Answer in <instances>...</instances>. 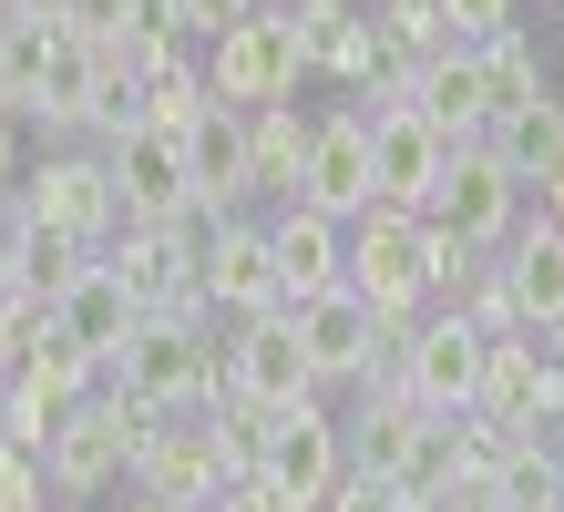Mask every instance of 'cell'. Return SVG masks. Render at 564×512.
<instances>
[{
	"label": "cell",
	"instance_id": "obj_14",
	"mask_svg": "<svg viewBox=\"0 0 564 512\" xmlns=\"http://www.w3.org/2000/svg\"><path fill=\"white\" fill-rule=\"evenodd\" d=\"M297 205L328 226L370 216V113H328L308 123V164H297Z\"/></svg>",
	"mask_w": 564,
	"mask_h": 512
},
{
	"label": "cell",
	"instance_id": "obj_30",
	"mask_svg": "<svg viewBox=\"0 0 564 512\" xmlns=\"http://www.w3.org/2000/svg\"><path fill=\"white\" fill-rule=\"evenodd\" d=\"M442 31L452 42H503V31H523V21H513V0H442Z\"/></svg>",
	"mask_w": 564,
	"mask_h": 512
},
{
	"label": "cell",
	"instance_id": "obj_18",
	"mask_svg": "<svg viewBox=\"0 0 564 512\" xmlns=\"http://www.w3.org/2000/svg\"><path fill=\"white\" fill-rule=\"evenodd\" d=\"M268 257H278V307H297V297H318V287H339V257H349V226H328V216H308V205H278V216H268Z\"/></svg>",
	"mask_w": 564,
	"mask_h": 512
},
{
	"label": "cell",
	"instance_id": "obj_7",
	"mask_svg": "<svg viewBox=\"0 0 564 512\" xmlns=\"http://www.w3.org/2000/svg\"><path fill=\"white\" fill-rule=\"evenodd\" d=\"M21 216L52 226V236H73L83 257H104L113 236H123V205H113L104 154H42V164L21 175Z\"/></svg>",
	"mask_w": 564,
	"mask_h": 512
},
{
	"label": "cell",
	"instance_id": "obj_36",
	"mask_svg": "<svg viewBox=\"0 0 564 512\" xmlns=\"http://www.w3.org/2000/svg\"><path fill=\"white\" fill-rule=\"evenodd\" d=\"M11 185H21V133L0 123V195H11Z\"/></svg>",
	"mask_w": 564,
	"mask_h": 512
},
{
	"label": "cell",
	"instance_id": "obj_3",
	"mask_svg": "<svg viewBox=\"0 0 564 512\" xmlns=\"http://www.w3.org/2000/svg\"><path fill=\"white\" fill-rule=\"evenodd\" d=\"M339 287L370 307V318H421V297H431V226H421V216H390V205H370V216L349 226Z\"/></svg>",
	"mask_w": 564,
	"mask_h": 512
},
{
	"label": "cell",
	"instance_id": "obj_9",
	"mask_svg": "<svg viewBox=\"0 0 564 512\" xmlns=\"http://www.w3.org/2000/svg\"><path fill=\"white\" fill-rule=\"evenodd\" d=\"M134 492H144V502H164V512H206V502L226 492V461H216L206 410L144 421V440H134Z\"/></svg>",
	"mask_w": 564,
	"mask_h": 512
},
{
	"label": "cell",
	"instance_id": "obj_13",
	"mask_svg": "<svg viewBox=\"0 0 564 512\" xmlns=\"http://www.w3.org/2000/svg\"><path fill=\"white\" fill-rule=\"evenodd\" d=\"M431 421H462L473 410V390H482V328H462V318H411V338H401V369H390Z\"/></svg>",
	"mask_w": 564,
	"mask_h": 512
},
{
	"label": "cell",
	"instance_id": "obj_26",
	"mask_svg": "<svg viewBox=\"0 0 564 512\" xmlns=\"http://www.w3.org/2000/svg\"><path fill=\"white\" fill-rule=\"evenodd\" d=\"M93 102H104V73H93V52L62 31V52H52V73H42L31 123H52V133H93Z\"/></svg>",
	"mask_w": 564,
	"mask_h": 512
},
{
	"label": "cell",
	"instance_id": "obj_15",
	"mask_svg": "<svg viewBox=\"0 0 564 512\" xmlns=\"http://www.w3.org/2000/svg\"><path fill=\"white\" fill-rule=\"evenodd\" d=\"M473 421L492 431H554V369H544V338H482V390H473Z\"/></svg>",
	"mask_w": 564,
	"mask_h": 512
},
{
	"label": "cell",
	"instance_id": "obj_19",
	"mask_svg": "<svg viewBox=\"0 0 564 512\" xmlns=\"http://www.w3.org/2000/svg\"><path fill=\"white\" fill-rule=\"evenodd\" d=\"M503 297H513V328L523 338H554L564 328V236L534 216V226H523V236H503Z\"/></svg>",
	"mask_w": 564,
	"mask_h": 512
},
{
	"label": "cell",
	"instance_id": "obj_33",
	"mask_svg": "<svg viewBox=\"0 0 564 512\" xmlns=\"http://www.w3.org/2000/svg\"><path fill=\"white\" fill-rule=\"evenodd\" d=\"M523 185H534V216H544V226L564 236V144H554V154H544V164H534Z\"/></svg>",
	"mask_w": 564,
	"mask_h": 512
},
{
	"label": "cell",
	"instance_id": "obj_16",
	"mask_svg": "<svg viewBox=\"0 0 564 512\" xmlns=\"http://www.w3.org/2000/svg\"><path fill=\"white\" fill-rule=\"evenodd\" d=\"M195 297H206V318H216V307H226V318H268V307H278V257H268V226L216 216L206 266H195Z\"/></svg>",
	"mask_w": 564,
	"mask_h": 512
},
{
	"label": "cell",
	"instance_id": "obj_23",
	"mask_svg": "<svg viewBox=\"0 0 564 512\" xmlns=\"http://www.w3.org/2000/svg\"><path fill=\"white\" fill-rule=\"evenodd\" d=\"M473 62H482V133H503V123H523V113H544V62H534V42L523 31H503V42H473Z\"/></svg>",
	"mask_w": 564,
	"mask_h": 512
},
{
	"label": "cell",
	"instance_id": "obj_21",
	"mask_svg": "<svg viewBox=\"0 0 564 512\" xmlns=\"http://www.w3.org/2000/svg\"><path fill=\"white\" fill-rule=\"evenodd\" d=\"M297 62L308 73H339L349 92H370V73H380V42H370V21L349 11V0H297Z\"/></svg>",
	"mask_w": 564,
	"mask_h": 512
},
{
	"label": "cell",
	"instance_id": "obj_28",
	"mask_svg": "<svg viewBox=\"0 0 564 512\" xmlns=\"http://www.w3.org/2000/svg\"><path fill=\"white\" fill-rule=\"evenodd\" d=\"M370 42L390 52V62H431L452 42L442 31V0H380V21H370Z\"/></svg>",
	"mask_w": 564,
	"mask_h": 512
},
{
	"label": "cell",
	"instance_id": "obj_4",
	"mask_svg": "<svg viewBox=\"0 0 564 512\" xmlns=\"http://www.w3.org/2000/svg\"><path fill=\"white\" fill-rule=\"evenodd\" d=\"M421 216L442 226L452 247H473V257H482V247H503V236L523 226V175L473 133V144H452V164H442V185H431Z\"/></svg>",
	"mask_w": 564,
	"mask_h": 512
},
{
	"label": "cell",
	"instance_id": "obj_10",
	"mask_svg": "<svg viewBox=\"0 0 564 512\" xmlns=\"http://www.w3.org/2000/svg\"><path fill=\"white\" fill-rule=\"evenodd\" d=\"M216 380L226 400H247V410H297V400H318L308 380V359H297V338H288V307H268V318H237V338L216 349Z\"/></svg>",
	"mask_w": 564,
	"mask_h": 512
},
{
	"label": "cell",
	"instance_id": "obj_11",
	"mask_svg": "<svg viewBox=\"0 0 564 512\" xmlns=\"http://www.w3.org/2000/svg\"><path fill=\"white\" fill-rule=\"evenodd\" d=\"M442 164H452V144H442L431 113H411V102H380V113H370V205L421 216L431 185H442Z\"/></svg>",
	"mask_w": 564,
	"mask_h": 512
},
{
	"label": "cell",
	"instance_id": "obj_24",
	"mask_svg": "<svg viewBox=\"0 0 564 512\" xmlns=\"http://www.w3.org/2000/svg\"><path fill=\"white\" fill-rule=\"evenodd\" d=\"M297 164H308V113L297 102H257L247 113V195L297 205Z\"/></svg>",
	"mask_w": 564,
	"mask_h": 512
},
{
	"label": "cell",
	"instance_id": "obj_2",
	"mask_svg": "<svg viewBox=\"0 0 564 512\" xmlns=\"http://www.w3.org/2000/svg\"><path fill=\"white\" fill-rule=\"evenodd\" d=\"M288 338H297V359H308V380L339 390V380H380V369H401L411 318H370L349 287H318V297L288 307Z\"/></svg>",
	"mask_w": 564,
	"mask_h": 512
},
{
	"label": "cell",
	"instance_id": "obj_35",
	"mask_svg": "<svg viewBox=\"0 0 564 512\" xmlns=\"http://www.w3.org/2000/svg\"><path fill=\"white\" fill-rule=\"evenodd\" d=\"M206 512H288V502H278V492H268V482H226V492H216V502H206Z\"/></svg>",
	"mask_w": 564,
	"mask_h": 512
},
{
	"label": "cell",
	"instance_id": "obj_5",
	"mask_svg": "<svg viewBox=\"0 0 564 512\" xmlns=\"http://www.w3.org/2000/svg\"><path fill=\"white\" fill-rule=\"evenodd\" d=\"M134 440H144V421H134L113 390H93V400H73V410L52 421V440H42V482L73 492V502H93L113 471H134Z\"/></svg>",
	"mask_w": 564,
	"mask_h": 512
},
{
	"label": "cell",
	"instance_id": "obj_6",
	"mask_svg": "<svg viewBox=\"0 0 564 512\" xmlns=\"http://www.w3.org/2000/svg\"><path fill=\"white\" fill-rule=\"evenodd\" d=\"M297 83H308V62H297V31L278 11H257V21H237V31H216V42H206V92L226 102V113L297 102Z\"/></svg>",
	"mask_w": 564,
	"mask_h": 512
},
{
	"label": "cell",
	"instance_id": "obj_37",
	"mask_svg": "<svg viewBox=\"0 0 564 512\" xmlns=\"http://www.w3.org/2000/svg\"><path fill=\"white\" fill-rule=\"evenodd\" d=\"M21 297V287H11ZM11 297H0V380H11Z\"/></svg>",
	"mask_w": 564,
	"mask_h": 512
},
{
	"label": "cell",
	"instance_id": "obj_22",
	"mask_svg": "<svg viewBox=\"0 0 564 512\" xmlns=\"http://www.w3.org/2000/svg\"><path fill=\"white\" fill-rule=\"evenodd\" d=\"M411 113L442 123V144H473L482 133V62H473V42H442L411 73Z\"/></svg>",
	"mask_w": 564,
	"mask_h": 512
},
{
	"label": "cell",
	"instance_id": "obj_8",
	"mask_svg": "<svg viewBox=\"0 0 564 512\" xmlns=\"http://www.w3.org/2000/svg\"><path fill=\"white\" fill-rule=\"evenodd\" d=\"M257 482H268L288 512H318L328 492L349 482V440H339V421H328V400H297V410H278V421H268Z\"/></svg>",
	"mask_w": 564,
	"mask_h": 512
},
{
	"label": "cell",
	"instance_id": "obj_32",
	"mask_svg": "<svg viewBox=\"0 0 564 512\" xmlns=\"http://www.w3.org/2000/svg\"><path fill=\"white\" fill-rule=\"evenodd\" d=\"M318 512H421V502H401V492H390V482H359V471H349V482H339V492H328Z\"/></svg>",
	"mask_w": 564,
	"mask_h": 512
},
{
	"label": "cell",
	"instance_id": "obj_1",
	"mask_svg": "<svg viewBox=\"0 0 564 512\" xmlns=\"http://www.w3.org/2000/svg\"><path fill=\"white\" fill-rule=\"evenodd\" d=\"M104 390L134 410V421H175V410H216V349H206V318H144L134 349L104 369Z\"/></svg>",
	"mask_w": 564,
	"mask_h": 512
},
{
	"label": "cell",
	"instance_id": "obj_31",
	"mask_svg": "<svg viewBox=\"0 0 564 512\" xmlns=\"http://www.w3.org/2000/svg\"><path fill=\"white\" fill-rule=\"evenodd\" d=\"M257 11H268V0H185V31H195V42H216V31H237Z\"/></svg>",
	"mask_w": 564,
	"mask_h": 512
},
{
	"label": "cell",
	"instance_id": "obj_20",
	"mask_svg": "<svg viewBox=\"0 0 564 512\" xmlns=\"http://www.w3.org/2000/svg\"><path fill=\"white\" fill-rule=\"evenodd\" d=\"M185 185H195V216H237L247 205V113L206 102V123L185 133Z\"/></svg>",
	"mask_w": 564,
	"mask_h": 512
},
{
	"label": "cell",
	"instance_id": "obj_17",
	"mask_svg": "<svg viewBox=\"0 0 564 512\" xmlns=\"http://www.w3.org/2000/svg\"><path fill=\"white\" fill-rule=\"evenodd\" d=\"M134 328H144V307L123 297V277H113L104 257H93L83 277H73V287L52 297V338H62L73 359H93V369H113L123 349H134Z\"/></svg>",
	"mask_w": 564,
	"mask_h": 512
},
{
	"label": "cell",
	"instance_id": "obj_38",
	"mask_svg": "<svg viewBox=\"0 0 564 512\" xmlns=\"http://www.w3.org/2000/svg\"><path fill=\"white\" fill-rule=\"evenodd\" d=\"M21 11H31V21H62V11H73V0H21Z\"/></svg>",
	"mask_w": 564,
	"mask_h": 512
},
{
	"label": "cell",
	"instance_id": "obj_40",
	"mask_svg": "<svg viewBox=\"0 0 564 512\" xmlns=\"http://www.w3.org/2000/svg\"><path fill=\"white\" fill-rule=\"evenodd\" d=\"M554 113H564V92H554Z\"/></svg>",
	"mask_w": 564,
	"mask_h": 512
},
{
	"label": "cell",
	"instance_id": "obj_29",
	"mask_svg": "<svg viewBox=\"0 0 564 512\" xmlns=\"http://www.w3.org/2000/svg\"><path fill=\"white\" fill-rule=\"evenodd\" d=\"M123 42H134L144 62H175L195 31H185V0H123Z\"/></svg>",
	"mask_w": 564,
	"mask_h": 512
},
{
	"label": "cell",
	"instance_id": "obj_34",
	"mask_svg": "<svg viewBox=\"0 0 564 512\" xmlns=\"http://www.w3.org/2000/svg\"><path fill=\"white\" fill-rule=\"evenodd\" d=\"M62 31H73V42H93V31H123V0H73V11H62Z\"/></svg>",
	"mask_w": 564,
	"mask_h": 512
},
{
	"label": "cell",
	"instance_id": "obj_25",
	"mask_svg": "<svg viewBox=\"0 0 564 512\" xmlns=\"http://www.w3.org/2000/svg\"><path fill=\"white\" fill-rule=\"evenodd\" d=\"M52 52H62V21H11V31H0V123H31Z\"/></svg>",
	"mask_w": 564,
	"mask_h": 512
},
{
	"label": "cell",
	"instance_id": "obj_39",
	"mask_svg": "<svg viewBox=\"0 0 564 512\" xmlns=\"http://www.w3.org/2000/svg\"><path fill=\"white\" fill-rule=\"evenodd\" d=\"M123 512H164V502H144V492H134V502H123Z\"/></svg>",
	"mask_w": 564,
	"mask_h": 512
},
{
	"label": "cell",
	"instance_id": "obj_27",
	"mask_svg": "<svg viewBox=\"0 0 564 512\" xmlns=\"http://www.w3.org/2000/svg\"><path fill=\"white\" fill-rule=\"evenodd\" d=\"M206 73H185V62H154V73L134 83V123L144 133H195V123H206Z\"/></svg>",
	"mask_w": 564,
	"mask_h": 512
},
{
	"label": "cell",
	"instance_id": "obj_12",
	"mask_svg": "<svg viewBox=\"0 0 564 512\" xmlns=\"http://www.w3.org/2000/svg\"><path fill=\"white\" fill-rule=\"evenodd\" d=\"M104 175H113V205L123 226H175L195 216V185H185V133H113L104 144Z\"/></svg>",
	"mask_w": 564,
	"mask_h": 512
}]
</instances>
